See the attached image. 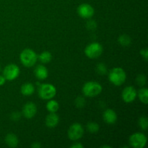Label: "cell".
Wrapping results in <instances>:
<instances>
[{
	"label": "cell",
	"mask_w": 148,
	"mask_h": 148,
	"mask_svg": "<svg viewBox=\"0 0 148 148\" xmlns=\"http://www.w3.org/2000/svg\"><path fill=\"white\" fill-rule=\"evenodd\" d=\"M127 74L121 67H115L108 72V79L115 86H121L125 82Z\"/></svg>",
	"instance_id": "obj_1"
},
{
	"label": "cell",
	"mask_w": 148,
	"mask_h": 148,
	"mask_svg": "<svg viewBox=\"0 0 148 148\" xmlns=\"http://www.w3.org/2000/svg\"><path fill=\"white\" fill-rule=\"evenodd\" d=\"M103 88L101 84L95 81H89L85 83L82 87V93L87 97H93L100 95L102 92Z\"/></svg>",
	"instance_id": "obj_2"
},
{
	"label": "cell",
	"mask_w": 148,
	"mask_h": 148,
	"mask_svg": "<svg viewBox=\"0 0 148 148\" xmlns=\"http://www.w3.org/2000/svg\"><path fill=\"white\" fill-rule=\"evenodd\" d=\"M20 59L21 63L26 67H32L38 60V55L30 49H25L20 53Z\"/></svg>",
	"instance_id": "obj_3"
},
{
	"label": "cell",
	"mask_w": 148,
	"mask_h": 148,
	"mask_svg": "<svg viewBox=\"0 0 148 148\" xmlns=\"http://www.w3.org/2000/svg\"><path fill=\"white\" fill-rule=\"evenodd\" d=\"M38 93V96L41 99L50 100L56 95V89L51 84H42L39 86Z\"/></svg>",
	"instance_id": "obj_4"
},
{
	"label": "cell",
	"mask_w": 148,
	"mask_h": 148,
	"mask_svg": "<svg viewBox=\"0 0 148 148\" xmlns=\"http://www.w3.org/2000/svg\"><path fill=\"white\" fill-rule=\"evenodd\" d=\"M103 46L98 42H93L88 44L85 49V54L89 59H97L103 53Z\"/></svg>",
	"instance_id": "obj_5"
},
{
	"label": "cell",
	"mask_w": 148,
	"mask_h": 148,
	"mask_svg": "<svg viewBox=\"0 0 148 148\" xmlns=\"http://www.w3.org/2000/svg\"><path fill=\"white\" fill-rule=\"evenodd\" d=\"M84 132L85 131L82 124L79 123H75L69 127L67 131V135L69 140L72 141H77L82 138Z\"/></svg>",
	"instance_id": "obj_6"
},
{
	"label": "cell",
	"mask_w": 148,
	"mask_h": 148,
	"mask_svg": "<svg viewBox=\"0 0 148 148\" xmlns=\"http://www.w3.org/2000/svg\"><path fill=\"white\" fill-rule=\"evenodd\" d=\"M129 143L132 147L143 148L147 144V137L141 132L134 133L130 137Z\"/></svg>",
	"instance_id": "obj_7"
},
{
	"label": "cell",
	"mask_w": 148,
	"mask_h": 148,
	"mask_svg": "<svg viewBox=\"0 0 148 148\" xmlns=\"http://www.w3.org/2000/svg\"><path fill=\"white\" fill-rule=\"evenodd\" d=\"M20 68L14 64H10L7 65L3 70V76L7 80L9 81H12L17 79L20 75Z\"/></svg>",
	"instance_id": "obj_8"
},
{
	"label": "cell",
	"mask_w": 148,
	"mask_h": 148,
	"mask_svg": "<svg viewBox=\"0 0 148 148\" xmlns=\"http://www.w3.org/2000/svg\"><path fill=\"white\" fill-rule=\"evenodd\" d=\"M77 12L78 15L84 19H90L94 15L95 10L90 4L88 3H83L78 6L77 9Z\"/></svg>",
	"instance_id": "obj_9"
},
{
	"label": "cell",
	"mask_w": 148,
	"mask_h": 148,
	"mask_svg": "<svg viewBox=\"0 0 148 148\" xmlns=\"http://www.w3.org/2000/svg\"><path fill=\"white\" fill-rule=\"evenodd\" d=\"M137 95V90L134 87L127 86L123 90L122 93H121V98L126 103H131L133 101H135Z\"/></svg>",
	"instance_id": "obj_10"
},
{
	"label": "cell",
	"mask_w": 148,
	"mask_h": 148,
	"mask_svg": "<svg viewBox=\"0 0 148 148\" xmlns=\"http://www.w3.org/2000/svg\"><path fill=\"white\" fill-rule=\"evenodd\" d=\"M36 113H37V106L33 102H28L25 104L22 111L23 116L28 119L33 118L36 116Z\"/></svg>",
	"instance_id": "obj_11"
},
{
	"label": "cell",
	"mask_w": 148,
	"mask_h": 148,
	"mask_svg": "<svg viewBox=\"0 0 148 148\" xmlns=\"http://www.w3.org/2000/svg\"><path fill=\"white\" fill-rule=\"evenodd\" d=\"M103 119L106 124H114L117 121V114L113 109H106L103 114Z\"/></svg>",
	"instance_id": "obj_12"
},
{
	"label": "cell",
	"mask_w": 148,
	"mask_h": 148,
	"mask_svg": "<svg viewBox=\"0 0 148 148\" xmlns=\"http://www.w3.org/2000/svg\"><path fill=\"white\" fill-rule=\"evenodd\" d=\"M59 122V117L56 113H50L45 119V124L49 128H54Z\"/></svg>",
	"instance_id": "obj_13"
},
{
	"label": "cell",
	"mask_w": 148,
	"mask_h": 148,
	"mask_svg": "<svg viewBox=\"0 0 148 148\" xmlns=\"http://www.w3.org/2000/svg\"><path fill=\"white\" fill-rule=\"evenodd\" d=\"M34 74L36 77L38 79H40V80H43V79H46V78L49 76V72H48V69H46V66L44 65H38L36 68H35L34 70Z\"/></svg>",
	"instance_id": "obj_14"
},
{
	"label": "cell",
	"mask_w": 148,
	"mask_h": 148,
	"mask_svg": "<svg viewBox=\"0 0 148 148\" xmlns=\"http://www.w3.org/2000/svg\"><path fill=\"white\" fill-rule=\"evenodd\" d=\"M5 143L8 147L14 148L17 147L19 143V140L16 134H13V133H10V134L6 135Z\"/></svg>",
	"instance_id": "obj_15"
},
{
	"label": "cell",
	"mask_w": 148,
	"mask_h": 148,
	"mask_svg": "<svg viewBox=\"0 0 148 148\" xmlns=\"http://www.w3.org/2000/svg\"><path fill=\"white\" fill-rule=\"evenodd\" d=\"M20 92L25 96H30L33 95L35 92V87L30 82H26L21 86Z\"/></svg>",
	"instance_id": "obj_16"
},
{
	"label": "cell",
	"mask_w": 148,
	"mask_h": 148,
	"mask_svg": "<svg viewBox=\"0 0 148 148\" xmlns=\"http://www.w3.org/2000/svg\"><path fill=\"white\" fill-rule=\"evenodd\" d=\"M59 104L55 100H49L46 103V109L49 113H56L59 110Z\"/></svg>",
	"instance_id": "obj_17"
},
{
	"label": "cell",
	"mask_w": 148,
	"mask_h": 148,
	"mask_svg": "<svg viewBox=\"0 0 148 148\" xmlns=\"http://www.w3.org/2000/svg\"><path fill=\"white\" fill-rule=\"evenodd\" d=\"M38 59L42 64H48L51 61L52 55L49 51H45L40 53L39 56H38Z\"/></svg>",
	"instance_id": "obj_18"
},
{
	"label": "cell",
	"mask_w": 148,
	"mask_h": 148,
	"mask_svg": "<svg viewBox=\"0 0 148 148\" xmlns=\"http://www.w3.org/2000/svg\"><path fill=\"white\" fill-rule=\"evenodd\" d=\"M137 95H138V98L140 99V101H141L144 104H147L148 103V90L146 88H143L138 91L137 92Z\"/></svg>",
	"instance_id": "obj_19"
},
{
	"label": "cell",
	"mask_w": 148,
	"mask_h": 148,
	"mask_svg": "<svg viewBox=\"0 0 148 148\" xmlns=\"http://www.w3.org/2000/svg\"><path fill=\"white\" fill-rule=\"evenodd\" d=\"M119 43L120 45L122 46H129L132 43V39L130 36H127V35H121L118 38Z\"/></svg>",
	"instance_id": "obj_20"
},
{
	"label": "cell",
	"mask_w": 148,
	"mask_h": 148,
	"mask_svg": "<svg viewBox=\"0 0 148 148\" xmlns=\"http://www.w3.org/2000/svg\"><path fill=\"white\" fill-rule=\"evenodd\" d=\"M86 129L90 133H92V134H95L97 133L99 131V125H98L97 123L95 122H89L87 124Z\"/></svg>",
	"instance_id": "obj_21"
},
{
	"label": "cell",
	"mask_w": 148,
	"mask_h": 148,
	"mask_svg": "<svg viewBox=\"0 0 148 148\" xmlns=\"http://www.w3.org/2000/svg\"><path fill=\"white\" fill-rule=\"evenodd\" d=\"M96 72H98V75H106L108 70H107V67L106 66L105 64L103 63H99L97 64L96 66Z\"/></svg>",
	"instance_id": "obj_22"
},
{
	"label": "cell",
	"mask_w": 148,
	"mask_h": 148,
	"mask_svg": "<svg viewBox=\"0 0 148 148\" xmlns=\"http://www.w3.org/2000/svg\"><path fill=\"white\" fill-rule=\"evenodd\" d=\"M138 124H139V127H140V129L144 131L147 130V127H148V120L147 118L145 116H142L139 119V121H138Z\"/></svg>",
	"instance_id": "obj_23"
},
{
	"label": "cell",
	"mask_w": 148,
	"mask_h": 148,
	"mask_svg": "<svg viewBox=\"0 0 148 148\" xmlns=\"http://www.w3.org/2000/svg\"><path fill=\"white\" fill-rule=\"evenodd\" d=\"M136 82L138 84L139 86L143 87L145 85L146 82H147V78L144 75L141 74V75H139L136 78Z\"/></svg>",
	"instance_id": "obj_24"
},
{
	"label": "cell",
	"mask_w": 148,
	"mask_h": 148,
	"mask_svg": "<svg viewBox=\"0 0 148 148\" xmlns=\"http://www.w3.org/2000/svg\"><path fill=\"white\" fill-rule=\"evenodd\" d=\"M75 103V105H76V106L77 107V108H81L85 105V100L83 97L79 96L76 98Z\"/></svg>",
	"instance_id": "obj_25"
},
{
	"label": "cell",
	"mask_w": 148,
	"mask_h": 148,
	"mask_svg": "<svg viewBox=\"0 0 148 148\" xmlns=\"http://www.w3.org/2000/svg\"><path fill=\"white\" fill-rule=\"evenodd\" d=\"M87 27H88V29H89L90 30H95L97 27V23L94 20H89L87 23Z\"/></svg>",
	"instance_id": "obj_26"
},
{
	"label": "cell",
	"mask_w": 148,
	"mask_h": 148,
	"mask_svg": "<svg viewBox=\"0 0 148 148\" xmlns=\"http://www.w3.org/2000/svg\"><path fill=\"white\" fill-rule=\"evenodd\" d=\"M20 117H21V113L17 112V111H16V112H12V113L11 116H10V118H11V119L12 120V121H19Z\"/></svg>",
	"instance_id": "obj_27"
},
{
	"label": "cell",
	"mask_w": 148,
	"mask_h": 148,
	"mask_svg": "<svg viewBox=\"0 0 148 148\" xmlns=\"http://www.w3.org/2000/svg\"><path fill=\"white\" fill-rule=\"evenodd\" d=\"M140 54H141V56L144 58L145 60L147 61L148 59V51L147 48L142 49V50L140 51Z\"/></svg>",
	"instance_id": "obj_28"
},
{
	"label": "cell",
	"mask_w": 148,
	"mask_h": 148,
	"mask_svg": "<svg viewBox=\"0 0 148 148\" xmlns=\"http://www.w3.org/2000/svg\"><path fill=\"white\" fill-rule=\"evenodd\" d=\"M71 148H83V145L79 143H75L70 146Z\"/></svg>",
	"instance_id": "obj_29"
},
{
	"label": "cell",
	"mask_w": 148,
	"mask_h": 148,
	"mask_svg": "<svg viewBox=\"0 0 148 148\" xmlns=\"http://www.w3.org/2000/svg\"><path fill=\"white\" fill-rule=\"evenodd\" d=\"M7 79H5L4 76L2 75H0V86H2V85H4V83L6 82Z\"/></svg>",
	"instance_id": "obj_30"
},
{
	"label": "cell",
	"mask_w": 148,
	"mask_h": 148,
	"mask_svg": "<svg viewBox=\"0 0 148 148\" xmlns=\"http://www.w3.org/2000/svg\"><path fill=\"white\" fill-rule=\"evenodd\" d=\"M31 147H33V148H40V147H41V145H40V143L36 142V143H33V144L31 145Z\"/></svg>",
	"instance_id": "obj_31"
},
{
	"label": "cell",
	"mask_w": 148,
	"mask_h": 148,
	"mask_svg": "<svg viewBox=\"0 0 148 148\" xmlns=\"http://www.w3.org/2000/svg\"><path fill=\"white\" fill-rule=\"evenodd\" d=\"M101 147H103H103H109V148H111V146H109V145H103V146H101Z\"/></svg>",
	"instance_id": "obj_32"
},
{
	"label": "cell",
	"mask_w": 148,
	"mask_h": 148,
	"mask_svg": "<svg viewBox=\"0 0 148 148\" xmlns=\"http://www.w3.org/2000/svg\"><path fill=\"white\" fill-rule=\"evenodd\" d=\"M1 65H0V72H1Z\"/></svg>",
	"instance_id": "obj_33"
}]
</instances>
